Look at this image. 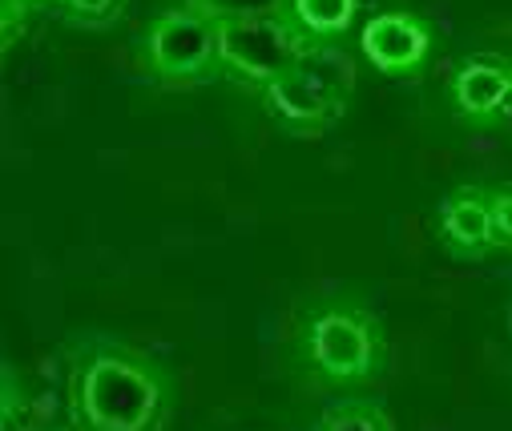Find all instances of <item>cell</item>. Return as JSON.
Segmentation results:
<instances>
[{
  "instance_id": "7a4b0ae2",
  "label": "cell",
  "mask_w": 512,
  "mask_h": 431,
  "mask_svg": "<svg viewBox=\"0 0 512 431\" xmlns=\"http://www.w3.org/2000/svg\"><path fill=\"white\" fill-rule=\"evenodd\" d=\"M351 89H355L351 57L335 41H315V49L291 73H283L259 93V101L283 129L299 137H319L347 113Z\"/></svg>"
},
{
  "instance_id": "5bb4252c",
  "label": "cell",
  "mask_w": 512,
  "mask_h": 431,
  "mask_svg": "<svg viewBox=\"0 0 512 431\" xmlns=\"http://www.w3.org/2000/svg\"><path fill=\"white\" fill-rule=\"evenodd\" d=\"M37 5H45V0H5V9H13V13H29Z\"/></svg>"
},
{
  "instance_id": "4fadbf2b",
  "label": "cell",
  "mask_w": 512,
  "mask_h": 431,
  "mask_svg": "<svg viewBox=\"0 0 512 431\" xmlns=\"http://www.w3.org/2000/svg\"><path fill=\"white\" fill-rule=\"evenodd\" d=\"M492 218H496V242L512 254V182L492 190Z\"/></svg>"
},
{
  "instance_id": "6da1fadb",
  "label": "cell",
  "mask_w": 512,
  "mask_h": 431,
  "mask_svg": "<svg viewBox=\"0 0 512 431\" xmlns=\"http://www.w3.org/2000/svg\"><path fill=\"white\" fill-rule=\"evenodd\" d=\"M170 395V371L125 343H89L73 359L69 407L81 431H158Z\"/></svg>"
},
{
  "instance_id": "9a60e30c",
  "label": "cell",
  "mask_w": 512,
  "mask_h": 431,
  "mask_svg": "<svg viewBox=\"0 0 512 431\" xmlns=\"http://www.w3.org/2000/svg\"><path fill=\"white\" fill-rule=\"evenodd\" d=\"M508 327H512V311H508Z\"/></svg>"
},
{
  "instance_id": "30bf717a",
  "label": "cell",
  "mask_w": 512,
  "mask_h": 431,
  "mask_svg": "<svg viewBox=\"0 0 512 431\" xmlns=\"http://www.w3.org/2000/svg\"><path fill=\"white\" fill-rule=\"evenodd\" d=\"M319 431H396V423H392V415L383 411L379 403L351 399V403L327 407L323 419H319Z\"/></svg>"
},
{
  "instance_id": "ba28073f",
  "label": "cell",
  "mask_w": 512,
  "mask_h": 431,
  "mask_svg": "<svg viewBox=\"0 0 512 431\" xmlns=\"http://www.w3.org/2000/svg\"><path fill=\"white\" fill-rule=\"evenodd\" d=\"M448 97L464 121H492L512 105V65L504 57H468L452 73Z\"/></svg>"
},
{
  "instance_id": "5b68a950",
  "label": "cell",
  "mask_w": 512,
  "mask_h": 431,
  "mask_svg": "<svg viewBox=\"0 0 512 431\" xmlns=\"http://www.w3.org/2000/svg\"><path fill=\"white\" fill-rule=\"evenodd\" d=\"M146 61L162 85H202L222 73L218 61V17L198 5H178L154 17L146 29Z\"/></svg>"
},
{
  "instance_id": "8fae6325",
  "label": "cell",
  "mask_w": 512,
  "mask_h": 431,
  "mask_svg": "<svg viewBox=\"0 0 512 431\" xmlns=\"http://www.w3.org/2000/svg\"><path fill=\"white\" fill-rule=\"evenodd\" d=\"M53 5L77 29H109L130 13V0H53Z\"/></svg>"
},
{
  "instance_id": "9c48e42d",
  "label": "cell",
  "mask_w": 512,
  "mask_h": 431,
  "mask_svg": "<svg viewBox=\"0 0 512 431\" xmlns=\"http://www.w3.org/2000/svg\"><path fill=\"white\" fill-rule=\"evenodd\" d=\"M287 17L311 41H339L359 17V0H291Z\"/></svg>"
},
{
  "instance_id": "8992f818",
  "label": "cell",
  "mask_w": 512,
  "mask_h": 431,
  "mask_svg": "<svg viewBox=\"0 0 512 431\" xmlns=\"http://www.w3.org/2000/svg\"><path fill=\"white\" fill-rule=\"evenodd\" d=\"M432 45H436L432 25L408 9H383V13L367 17V25L359 33L363 61L383 77H416L428 61Z\"/></svg>"
},
{
  "instance_id": "3957f363",
  "label": "cell",
  "mask_w": 512,
  "mask_h": 431,
  "mask_svg": "<svg viewBox=\"0 0 512 431\" xmlns=\"http://www.w3.org/2000/svg\"><path fill=\"white\" fill-rule=\"evenodd\" d=\"M315 49V41L287 17H226L218 21V61L222 73L234 77L238 85L263 93L271 81H279L283 73H291L307 53Z\"/></svg>"
},
{
  "instance_id": "7c38bea8",
  "label": "cell",
  "mask_w": 512,
  "mask_h": 431,
  "mask_svg": "<svg viewBox=\"0 0 512 431\" xmlns=\"http://www.w3.org/2000/svg\"><path fill=\"white\" fill-rule=\"evenodd\" d=\"M190 5L226 21V17H275V13H287L291 0H190Z\"/></svg>"
},
{
  "instance_id": "52a82bcc",
  "label": "cell",
  "mask_w": 512,
  "mask_h": 431,
  "mask_svg": "<svg viewBox=\"0 0 512 431\" xmlns=\"http://www.w3.org/2000/svg\"><path fill=\"white\" fill-rule=\"evenodd\" d=\"M436 226H440L444 250L464 262H480L492 250H500L496 218H492V190H484V186L452 190L436 210Z\"/></svg>"
},
{
  "instance_id": "277c9868",
  "label": "cell",
  "mask_w": 512,
  "mask_h": 431,
  "mask_svg": "<svg viewBox=\"0 0 512 431\" xmlns=\"http://www.w3.org/2000/svg\"><path fill=\"white\" fill-rule=\"evenodd\" d=\"M307 359L327 383H363L383 367V331L379 323L347 303H327L307 315Z\"/></svg>"
}]
</instances>
